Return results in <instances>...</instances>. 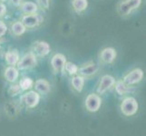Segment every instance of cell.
Here are the masks:
<instances>
[{"mask_svg": "<svg viewBox=\"0 0 146 136\" xmlns=\"http://www.w3.org/2000/svg\"><path fill=\"white\" fill-rule=\"evenodd\" d=\"M143 0H121L116 6V11L121 17H127L138 9Z\"/></svg>", "mask_w": 146, "mask_h": 136, "instance_id": "1", "label": "cell"}, {"mask_svg": "<svg viewBox=\"0 0 146 136\" xmlns=\"http://www.w3.org/2000/svg\"><path fill=\"white\" fill-rule=\"evenodd\" d=\"M36 64H37L36 55L31 51V52L27 53L26 54H24L23 56L19 59L17 65V69L26 70V69H30L34 66H36Z\"/></svg>", "mask_w": 146, "mask_h": 136, "instance_id": "2", "label": "cell"}, {"mask_svg": "<svg viewBox=\"0 0 146 136\" xmlns=\"http://www.w3.org/2000/svg\"><path fill=\"white\" fill-rule=\"evenodd\" d=\"M138 109V103L133 97H127L125 98L122 104H121V110L122 113L126 115V116H131L133 115L135 113L137 112Z\"/></svg>", "mask_w": 146, "mask_h": 136, "instance_id": "3", "label": "cell"}, {"mask_svg": "<svg viewBox=\"0 0 146 136\" xmlns=\"http://www.w3.org/2000/svg\"><path fill=\"white\" fill-rule=\"evenodd\" d=\"M51 51V46L46 41H36L35 42L32 47V52L39 57H44Z\"/></svg>", "mask_w": 146, "mask_h": 136, "instance_id": "4", "label": "cell"}, {"mask_svg": "<svg viewBox=\"0 0 146 136\" xmlns=\"http://www.w3.org/2000/svg\"><path fill=\"white\" fill-rule=\"evenodd\" d=\"M143 77V72L142 69L136 68L133 69V71H131L128 73L123 78V83L127 85H133L136 84L142 81V79Z\"/></svg>", "mask_w": 146, "mask_h": 136, "instance_id": "5", "label": "cell"}, {"mask_svg": "<svg viewBox=\"0 0 146 136\" xmlns=\"http://www.w3.org/2000/svg\"><path fill=\"white\" fill-rule=\"evenodd\" d=\"M21 22L27 28H35L37 27L42 23L41 17L38 14H28L24 15L21 18Z\"/></svg>", "mask_w": 146, "mask_h": 136, "instance_id": "6", "label": "cell"}, {"mask_svg": "<svg viewBox=\"0 0 146 136\" xmlns=\"http://www.w3.org/2000/svg\"><path fill=\"white\" fill-rule=\"evenodd\" d=\"M117 52L113 47H105L101 50L99 59L103 64H112L116 59Z\"/></svg>", "mask_w": 146, "mask_h": 136, "instance_id": "7", "label": "cell"}, {"mask_svg": "<svg viewBox=\"0 0 146 136\" xmlns=\"http://www.w3.org/2000/svg\"><path fill=\"white\" fill-rule=\"evenodd\" d=\"M101 104H102V100L98 94H91L85 99V107L89 112H96L99 110Z\"/></svg>", "mask_w": 146, "mask_h": 136, "instance_id": "8", "label": "cell"}, {"mask_svg": "<svg viewBox=\"0 0 146 136\" xmlns=\"http://www.w3.org/2000/svg\"><path fill=\"white\" fill-rule=\"evenodd\" d=\"M65 63H66V57L61 53L54 54L51 58V62H50L53 70L56 73L64 71Z\"/></svg>", "mask_w": 146, "mask_h": 136, "instance_id": "9", "label": "cell"}, {"mask_svg": "<svg viewBox=\"0 0 146 136\" xmlns=\"http://www.w3.org/2000/svg\"><path fill=\"white\" fill-rule=\"evenodd\" d=\"M115 84V79L110 74H105L101 78V81L99 83L97 92L100 94H104L108 89H110Z\"/></svg>", "mask_w": 146, "mask_h": 136, "instance_id": "10", "label": "cell"}, {"mask_svg": "<svg viewBox=\"0 0 146 136\" xmlns=\"http://www.w3.org/2000/svg\"><path fill=\"white\" fill-rule=\"evenodd\" d=\"M39 100H40V95L36 91H30V92H28L23 96L24 103L30 108L36 107L39 103Z\"/></svg>", "mask_w": 146, "mask_h": 136, "instance_id": "11", "label": "cell"}, {"mask_svg": "<svg viewBox=\"0 0 146 136\" xmlns=\"http://www.w3.org/2000/svg\"><path fill=\"white\" fill-rule=\"evenodd\" d=\"M99 70V64L94 63H90L84 64L82 67L78 68V72L82 76H91V75L96 74Z\"/></svg>", "mask_w": 146, "mask_h": 136, "instance_id": "12", "label": "cell"}, {"mask_svg": "<svg viewBox=\"0 0 146 136\" xmlns=\"http://www.w3.org/2000/svg\"><path fill=\"white\" fill-rule=\"evenodd\" d=\"M19 59H20V54L17 49H10L5 54V61L10 66L17 65Z\"/></svg>", "mask_w": 146, "mask_h": 136, "instance_id": "13", "label": "cell"}, {"mask_svg": "<svg viewBox=\"0 0 146 136\" xmlns=\"http://www.w3.org/2000/svg\"><path fill=\"white\" fill-rule=\"evenodd\" d=\"M18 69L16 68L15 66H9L6 68L4 73V76L6 78V80L9 83H14L16 82L18 78Z\"/></svg>", "mask_w": 146, "mask_h": 136, "instance_id": "14", "label": "cell"}, {"mask_svg": "<svg viewBox=\"0 0 146 136\" xmlns=\"http://www.w3.org/2000/svg\"><path fill=\"white\" fill-rule=\"evenodd\" d=\"M20 8L25 15L35 14L38 11V5L33 1H26L20 5Z\"/></svg>", "mask_w": 146, "mask_h": 136, "instance_id": "15", "label": "cell"}, {"mask_svg": "<svg viewBox=\"0 0 146 136\" xmlns=\"http://www.w3.org/2000/svg\"><path fill=\"white\" fill-rule=\"evenodd\" d=\"M72 8L77 14H81L88 7V0H72Z\"/></svg>", "mask_w": 146, "mask_h": 136, "instance_id": "16", "label": "cell"}, {"mask_svg": "<svg viewBox=\"0 0 146 136\" xmlns=\"http://www.w3.org/2000/svg\"><path fill=\"white\" fill-rule=\"evenodd\" d=\"M35 86H36L37 92L44 94H48L50 92V90H51V86H50L49 82L44 79H38L36 82V85Z\"/></svg>", "mask_w": 146, "mask_h": 136, "instance_id": "17", "label": "cell"}, {"mask_svg": "<svg viewBox=\"0 0 146 136\" xmlns=\"http://www.w3.org/2000/svg\"><path fill=\"white\" fill-rule=\"evenodd\" d=\"M11 33L15 36H21L27 31V27L21 21H16L11 25Z\"/></svg>", "mask_w": 146, "mask_h": 136, "instance_id": "18", "label": "cell"}, {"mask_svg": "<svg viewBox=\"0 0 146 136\" xmlns=\"http://www.w3.org/2000/svg\"><path fill=\"white\" fill-rule=\"evenodd\" d=\"M72 85L73 87L77 91V92H81L84 85V78L82 75H77L72 78Z\"/></svg>", "mask_w": 146, "mask_h": 136, "instance_id": "19", "label": "cell"}, {"mask_svg": "<svg viewBox=\"0 0 146 136\" xmlns=\"http://www.w3.org/2000/svg\"><path fill=\"white\" fill-rule=\"evenodd\" d=\"M115 89H116V92L120 95H123V94H127L128 92L131 91L129 86L127 84H125L123 83V81H118L116 83V85H115Z\"/></svg>", "mask_w": 146, "mask_h": 136, "instance_id": "20", "label": "cell"}, {"mask_svg": "<svg viewBox=\"0 0 146 136\" xmlns=\"http://www.w3.org/2000/svg\"><path fill=\"white\" fill-rule=\"evenodd\" d=\"M64 71H66L69 74L74 75L78 73V66L72 62H66L64 64Z\"/></svg>", "mask_w": 146, "mask_h": 136, "instance_id": "21", "label": "cell"}, {"mask_svg": "<svg viewBox=\"0 0 146 136\" xmlns=\"http://www.w3.org/2000/svg\"><path fill=\"white\" fill-rule=\"evenodd\" d=\"M19 86L21 90H28L33 86V80L29 77H25L20 81Z\"/></svg>", "mask_w": 146, "mask_h": 136, "instance_id": "22", "label": "cell"}, {"mask_svg": "<svg viewBox=\"0 0 146 136\" xmlns=\"http://www.w3.org/2000/svg\"><path fill=\"white\" fill-rule=\"evenodd\" d=\"M21 88H20L19 84H15V85H11L10 88L8 89V94L11 95V96H15V95L18 94L20 92H21Z\"/></svg>", "mask_w": 146, "mask_h": 136, "instance_id": "23", "label": "cell"}, {"mask_svg": "<svg viewBox=\"0 0 146 136\" xmlns=\"http://www.w3.org/2000/svg\"><path fill=\"white\" fill-rule=\"evenodd\" d=\"M7 30H8V28H7V24L4 21H1V20H0V38L3 37L5 34H7Z\"/></svg>", "mask_w": 146, "mask_h": 136, "instance_id": "24", "label": "cell"}, {"mask_svg": "<svg viewBox=\"0 0 146 136\" xmlns=\"http://www.w3.org/2000/svg\"><path fill=\"white\" fill-rule=\"evenodd\" d=\"M38 5L44 9H48L50 7V0H36Z\"/></svg>", "mask_w": 146, "mask_h": 136, "instance_id": "25", "label": "cell"}, {"mask_svg": "<svg viewBox=\"0 0 146 136\" xmlns=\"http://www.w3.org/2000/svg\"><path fill=\"white\" fill-rule=\"evenodd\" d=\"M7 14V7L4 2H0V17H3Z\"/></svg>", "mask_w": 146, "mask_h": 136, "instance_id": "26", "label": "cell"}, {"mask_svg": "<svg viewBox=\"0 0 146 136\" xmlns=\"http://www.w3.org/2000/svg\"><path fill=\"white\" fill-rule=\"evenodd\" d=\"M23 0H10V2L15 7H20V5L22 4Z\"/></svg>", "mask_w": 146, "mask_h": 136, "instance_id": "27", "label": "cell"}, {"mask_svg": "<svg viewBox=\"0 0 146 136\" xmlns=\"http://www.w3.org/2000/svg\"><path fill=\"white\" fill-rule=\"evenodd\" d=\"M6 0H0V2H5Z\"/></svg>", "mask_w": 146, "mask_h": 136, "instance_id": "28", "label": "cell"}, {"mask_svg": "<svg viewBox=\"0 0 146 136\" xmlns=\"http://www.w3.org/2000/svg\"><path fill=\"white\" fill-rule=\"evenodd\" d=\"M0 48H1V41H0Z\"/></svg>", "mask_w": 146, "mask_h": 136, "instance_id": "29", "label": "cell"}]
</instances>
